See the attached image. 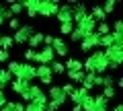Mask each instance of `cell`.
I'll list each match as a JSON object with an SVG mask.
<instances>
[{"instance_id": "obj_1", "label": "cell", "mask_w": 123, "mask_h": 111, "mask_svg": "<svg viewBox=\"0 0 123 111\" xmlns=\"http://www.w3.org/2000/svg\"><path fill=\"white\" fill-rule=\"evenodd\" d=\"M82 68H84V72H92V74L103 76L107 70H109V60H107L105 52L94 49L92 53H88V56H86V60L82 62Z\"/></svg>"}, {"instance_id": "obj_2", "label": "cell", "mask_w": 123, "mask_h": 111, "mask_svg": "<svg viewBox=\"0 0 123 111\" xmlns=\"http://www.w3.org/2000/svg\"><path fill=\"white\" fill-rule=\"evenodd\" d=\"M8 74L12 76V78L17 80H23V82H29L31 85V80L35 78V66L33 64H23V62H17V60H10L8 62Z\"/></svg>"}, {"instance_id": "obj_3", "label": "cell", "mask_w": 123, "mask_h": 111, "mask_svg": "<svg viewBox=\"0 0 123 111\" xmlns=\"http://www.w3.org/2000/svg\"><path fill=\"white\" fill-rule=\"evenodd\" d=\"M105 56H107V60H109V70H117L119 64L123 62V45L113 43L111 47L105 49Z\"/></svg>"}, {"instance_id": "obj_4", "label": "cell", "mask_w": 123, "mask_h": 111, "mask_svg": "<svg viewBox=\"0 0 123 111\" xmlns=\"http://www.w3.org/2000/svg\"><path fill=\"white\" fill-rule=\"evenodd\" d=\"M60 8L57 0H37V17H53Z\"/></svg>"}, {"instance_id": "obj_5", "label": "cell", "mask_w": 123, "mask_h": 111, "mask_svg": "<svg viewBox=\"0 0 123 111\" xmlns=\"http://www.w3.org/2000/svg\"><path fill=\"white\" fill-rule=\"evenodd\" d=\"M74 29H78V31L82 33V37H86V35H90V33H94V29H97V23H94V19H92L90 14L86 13L78 23H76Z\"/></svg>"}, {"instance_id": "obj_6", "label": "cell", "mask_w": 123, "mask_h": 111, "mask_svg": "<svg viewBox=\"0 0 123 111\" xmlns=\"http://www.w3.org/2000/svg\"><path fill=\"white\" fill-rule=\"evenodd\" d=\"M33 31H35V29H33L31 25H21L17 31L12 33V41H14V45H25L27 41H29V37L33 35Z\"/></svg>"}, {"instance_id": "obj_7", "label": "cell", "mask_w": 123, "mask_h": 111, "mask_svg": "<svg viewBox=\"0 0 123 111\" xmlns=\"http://www.w3.org/2000/svg\"><path fill=\"white\" fill-rule=\"evenodd\" d=\"M35 78L41 80V85L51 86L53 85V72H51V68L45 66V64H39V68H35Z\"/></svg>"}, {"instance_id": "obj_8", "label": "cell", "mask_w": 123, "mask_h": 111, "mask_svg": "<svg viewBox=\"0 0 123 111\" xmlns=\"http://www.w3.org/2000/svg\"><path fill=\"white\" fill-rule=\"evenodd\" d=\"M45 95H47V101L57 103L60 107H64V103L68 101V97L64 95V91H62V86H60V85H51V86H49V91H47Z\"/></svg>"}, {"instance_id": "obj_9", "label": "cell", "mask_w": 123, "mask_h": 111, "mask_svg": "<svg viewBox=\"0 0 123 111\" xmlns=\"http://www.w3.org/2000/svg\"><path fill=\"white\" fill-rule=\"evenodd\" d=\"M78 45H80V47H78L80 52H84V53H92L94 49L98 47V35H97V33H90V35H86Z\"/></svg>"}, {"instance_id": "obj_10", "label": "cell", "mask_w": 123, "mask_h": 111, "mask_svg": "<svg viewBox=\"0 0 123 111\" xmlns=\"http://www.w3.org/2000/svg\"><path fill=\"white\" fill-rule=\"evenodd\" d=\"M55 60V53H53V49L51 47H41V49H37V56H35V62H39V64H45V66H49V64Z\"/></svg>"}, {"instance_id": "obj_11", "label": "cell", "mask_w": 123, "mask_h": 111, "mask_svg": "<svg viewBox=\"0 0 123 111\" xmlns=\"http://www.w3.org/2000/svg\"><path fill=\"white\" fill-rule=\"evenodd\" d=\"M51 49H53V53H55V56H60V58H66L68 52H70V47H68V43L64 41V37H53Z\"/></svg>"}, {"instance_id": "obj_12", "label": "cell", "mask_w": 123, "mask_h": 111, "mask_svg": "<svg viewBox=\"0 0 123 111\" xmlns=\"http://www.w3.org/2000/svg\"><path fill=\"white\" fill-rule=\"evenodd\" d=\"M55 17H57V21H60V25H64V23H72V8H70V4H60Z\"/></svg>"}, {"instance_id": "obj_13", "label": "cell", "mask_w": 123, "mask_h": 111, "mask_svg": "<svg viewBox=\"0 0 123 111\" xmlns=\"http://www.w3.org/2000/svg\"><path fill=\"white\" fill-rule=\"evenodd\" d=\"M88 95H90V93H88L86 89H82V86H76V89H74V93H72L68 99H70V101L74 103V105H82V101L88 97Z\"/></svg>"}, {"instance_id": "obj_14", "label": "cell", "mask_w": 123, "mask_h": 111, "mask_svg": "<svg viewBox=\"0 0 123 111\" xmlns=\"http://www.w3.org/2000/svg\"><path fill=\"white\" fill-rule=\"evenodd\" d=\"M109 101L103 95H92V111H107Z\"/></svg>"}, {"instance_id": "obj_15", "label": "cell", "mask_w": 123, "mask_h": 111, "mask_svg": "<svg viewBox=\"0 0 123 111\" xmlns=\"http://www.w3.org/2000/svg\"><path fill=\"white\" fill-rule=\"evenodd\" d=\"M64 68H66V72H80V70H84L82 62H80L78 58H68L66 62H64Z\"/></svg>"}, {"instance_id": "obj_16", "label": "cell", "mask_w": 123, "mask_h": 111, "mask_svg": "<svg viewBox=\"0 0 123 111\" xmlns=\"http://www.w3.org/2000/svg\"><path fill=\"white\" fill-rule=\"evenodd\" d=\"M43 43V33L41 31H33V35L29 37V41H27V45H29V49H35L37 52V47Z\"/></svg>"}, {"instance_id": "obj_17", "label": "cell", "mask_w": 123, "mask_h": 111, "mask_svg": "<svg viewBox=\"0 0 123 111\" xmlns=\"http://www.w3.org/2000/svg\"><path fill=\"white\" fill-rule=\"evenodd\" d=\"M21 4H23V10L27 8V17L29 19L37 17V0H25V2H21Z\"/></svg>"}, {"instance_id": "obj_18", "label": "cell", "mask_w": 123, "mask_h": 111, "mask_svg": "<svg viewBox=\"0 0 123 111\" xmlns=\"http://www.w3.org/2000/svg\"><path fill=\"white\" fill-rule=\"evenodd\" d=\"M27 86H29V82H23V80H17V78L10 80V89H12V93L18 95V97H21V95L27 91Z\"/></svg>"}, {"instance_id": "obj_19", "label": "cell", "mask_w": 123, "mask_h": 111, "mask_svg": "<svg viewBox=\"0 0 123 111\" xmlns=\"http://www.w3.org/2000/svg\"><path fill=\"white\" fill-rule=\"evenodd\" d=\"M84 76H86V72H84V70H80V72H66V78L70 80L74 86H76V85H82Z\"/></svg>"}, {"instance_id": "obj_20", "label": "cell", "mask_w": 123, "mask_h": 111, "mask_svg": "<svg viewBox=\"0 0 123 111\" xmlns=\"http://www.w3.org/2000/svg\"><path fill=\"white\" fill-rule=\"evenodd\" d=\"M4 6H6V10H8L12 17H18V14L23 13V4H21V2H14V0H8Z\"/></svg>"}, {"instance_id": "obj_21", "label": "cell", "mask_w": 123, "mask_h": 111, "mask_svg": "<svg viewBox=\"0 0 123 111\" xmlns=\"http://www.w3.org/2000/svg\"><path fill=\"white\" fill-rule=\"evenodd\" d=\"M94 76H97V74L86 72V76H84V80H82V85H80V86H82V89H86L88 93H90V91L94 89Z\"/></svg>"}, {"instance_id": "obj_22", "label": "cell", "mask_w": 123, "mask_h": 111, "mask_svg": "<svg viewBox=\"0 0 123 111\" xmlns=\"http://www.w3.org/2000/svg\"><path fill=\"white\" fill-rule=\"evenodd\" d=\"M10 80H12V76L8 74V70H6V68H0V89L4 91L6 86L10 85Z\"/></svg>"}, {"instance_id": "obj_23", "label": "cell", "mask_w": 123, "mask_h": 111, "mask_svg": "<svg viewBox=\"0 0 123 111\" xmlns=\"http://www.w3.org/2000/svg\"><path fill=\"white\" fill-rule=\"evenodd\" d=\"M14 45V41H12V35H0V49H6V52H10V47Z\"/></svg>"}, {"instance_id": "obj_24", "label": "cell", "mask_w": 123, "mask_h": 111, "mask_svg": "<svg viewBox=\"0 0 123 111\" xmlns=\"http://www.w3.org/2000/svg\"><path fill=\"white\" fill-rule=\"evenodd\" d=\"M94 33H97L98 37H101V35H109V33H111V25H109V23H98L97 29H94Z\"/></svg>"}, {"instance_id": "obj_25", "label": "cell", "mask_w": 123, "mask_h": 111, "mask_svg": "<svg viewBox=\"0 0 123 111\" xmlns=\"http://www.w3.org/2000/svg\"><path fill=\"white\" fill-rule=\"evenodd\" d=\"M49 68H51V72H53V74H57V76H60V74H66V68H64V64L57 62V60H53V62L49 64Z\"/></svg>"}, {"instance_id": "obj_26", "label": "cell", "mask_w": 123, "mask_h": 111, "mask_svg": "<svg viewBox=\"0 0 123 111\" xmlns=\"http://www.w3.org/2000/svg\"><path fill=\"white\" fill-rule=\"evenodd\" d=\"M25 111H45V105L43 103H37V101H31L25 105Z\"/></svg>"}, {"instance_id": "obj_27", "label": "cell", "mask_w": 123, "mask_h": 111, "mask_svg": "<svg viewBox=\"0 0 123 111\" xmlns=\"http://www.w3.org/2000/svg\"><path fill=\"white\" fill-rule=\"evenodd\" d=\"M101 95L107 99V101H111V99L117 95V89H115V86H103V93Z\"/></svg>"}, {"instance_id": "obj_28", "label": "cell", "mask_w": 123, "mask_h": 111, "mask_svg": "<svg viewBox=\"0 0 123 111\" xmlns=\"http://www.w3.org/2000/svg\"><path fill=\"white\" fill-rule=\"evenodd\" d=\"M35 56H37L35 49H29V47H27L25 52H23V58H25L27 64H33V62H35Z\"/></svg>"}, {"instance_id": "obj_29", "label": "cell", "mask_w": 123, "mask_h": 111, "mask_svg": "<svg viewBox=\"0 0 123 111\" xmlns=\"http://www.w3.org/2000/svg\"><path fill=\"white\" fill-rule=\"evenodd\" d=\"M72 31H74V23H64V25H60V35H70Z\"/></svg>"}, {"instance_id": "obj_30", "label": "cell", "mask_w": 123, "mask_h": 111, "mask_svg": "<svg viewBox=\"0 0 123 111\" xmlns=\"http://www.w3.org/2000/svg\"><path fill=\"white\" fill-rule=\"evenodd\" d=\"M6 23H8V29H12V31H17L18 27L23 25V23H21V19H18V17H12V19H8Z\"/></svg>"}, {"instance_id": "obj_31", "label": "cell", "mask_w": 123, "mask_h": 111, "mask_svg": "<svg viewBox=\"0 0 123 111\" xmlns=\"http://www.w3.org/2000/svg\"><path fill=\"white\" fill-rule=\"evenodd\" d=\"M60 86H62V91H64V95H66V97H70V95L74 93V89H76L72 82H64V85H60Z\"/></svg>"}, {"instance_id": "obj_32", "label": "cell", "mask_w": 123, "mask_h": 111, "mask_svg": "<svg viewBox=\"0 0 123 111\" xmlns=\"http://www.w3.org/2000/svg\"><path fill=\"white\" fill-rule=\"evenodd\" d=\"M103 86H115V78H113V74H103Z\"/></svg>"}, {"instance_id": "obj_33", "label": "cell", "mask_w": 123, "mask_h": 111, "mask_svg": "<svg viewBox=\"0 0 123 111\" xmlns=\"http://www.w3.org/2000/svg\"><path fill=\"white\" fill-rule=\"evenodd\" d=\"M82 39H84V37H82V33H80L78 29H74V31L70 33V41H72V43H80Z\"/></svg>"}, {"instance_id": "obj_34", "label": "cell", "mask_w": 123, "mask_h": 111, "mask_svg": "<svg viewBox=\"0 0 123 111\" xmlns=\"http://www.w3.org/2000/svg\"><path fill=\"white\" fill-rule=\"evenodd\" d=\"M8 105L12 111H25V103L23 101H8Z\"/></svg>"}, {"instance_id": "obj_35", "label": "cell", "mask_w": 123, "mask_h": 111, "mask_svg": "<svg viewBox=\"0 0 123 111\" xmlns=\"http://www.w3.org/2000/svg\"><path fill=\"white\" fill-rule=\"evenodd\" d=\"M111 33H123V23L119 21V19L113 23V27H111Z\"/></svg>"}, {"instance_id": "obj_36", "label": "cell", "mask_w": 123, "mask_h": 111, "mask_svg": "<svg viewBox=\"0 0 123 111\" xmlns=\"http://www.w3.org/2000/svg\"><path fill=\"white\" fill-rule=\"evenodd\" d=\"M101 8H103V13H105V14H109V13H113V10H115V2H105V4H101Z\"/></svg>"}, {"instance_id": "obj_37", "label": "cell", "mask_w": 123, "mask_h": 111, "mask_svg": "<svg viewBox=\"0 0 123 111\" xmlns=\"http://www.w3.org/2000/svg\"><path fill=\"white\" fill-rule=\"evenodd\" d=\"M4 62H10V52L0 49V64H4Z\"/></svg>"}, {"instance_id": "obj_38", "label": "cell", "mask_w": 123, "mask_h": 111, "mask_svg": "<svg viewBox=\"0 0 123 111\" xmlns=\"http://www.w3.org/2000/svg\"><path fill=\"white\" fill-rule=\"evenodd\" d=\"M53 43V35H43V47H51Z\"/></svg>"}, {"instance_id": "obj_39", "label": "cell", "mask_w": 123, "mask_h": 111, "mask_svg": "<svg viewBox=\"0 0 123 111\" xmlns=\"http://www.w3.org/2000/svg\"><path fill=\"white\" fill-rule=\"evenodd\" d=\"M6 101H8V97H6V93L2 89H0V109H2V107L6 105Z\"/></svg>"}, {"instance_id": "obj_40", "label": "cell", "mask_w": 123, "mask_h": 111, "mask_svg": "<svg viewBox=\"0 0 123 111\" xmlns=\"http://www.w3.org/2000/svg\"><path fill=\"white\" fill-rule=\"evenodd\" d=\"M111 111H123V105H121V103H117V105H115Z\"/></svg>"}, {"instance_id": "obj_41", "label": "cell", "mask_w": 123, "mask_h": 111, "mask_svg": "<svg viewBox=\"0 0 123 111\" xmlns=\"http://www.w3.org/2000/svg\"><path fill=\"white\" fill-rule=\"evenodd\" d=\"M0 111H12V109H10V105H8V101H6V105L2 107V109H0Z\"/></svg>"}, {"instance_id": "obj_42", "label": "cell", "mask_w": 123, "mask_h": 111, "mask_svg": "<svg viewBox=\"0 0 123 111\" xmlns=\"http://www.w3.org/2000/svg\"><path fill=\"white\" fill-rule=\"evenodd\" d=\"M72 111H82V107H80V105H74V107H72Z\"/></svg>"}, {"instance_id": "obj_43", "label": "cell", "mask_w": 123, "mask_h": 111, "mask_svg": "<svg viewBox=\"0 0 123 111\" xmlns=\"http://www.w3.org/2000/svg\"><path fill=\"white\" fill-rule=\"evenodd\" d=\"M4 8H6L4 4H0V17H2V13H4Z\"/></svg>"}, {"instance_id": "obj_44", "label": "cell", "mask_w": 123, "mask_h": 111, "mask_svg": "<svg viewBox=\"0 0 123 111\" xmlns=\"http://www.w3.org/2000/svg\"><path fill=\"white\" fill-rule=\"evenodd\" d=\"M4 23H6V21H4V19H2V17H0V27H2V25H4Z\"/></svg>"}, {"instance_id": "obj_45", "label": "cell", "mask_w": 123, "mask_h": 111, "mask_svg": "<svg viewBox=\"0 0 123 111\" xmlns=\"http://www.w3.org/2000/svg\"><path fill=\"white\" fill-rule=\"evenodd\" d=\"M0 35H2V33H0Z\"/></svg>"}]
</instances>
